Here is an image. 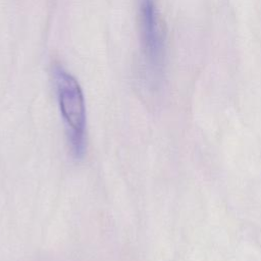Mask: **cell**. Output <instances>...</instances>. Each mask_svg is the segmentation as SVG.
I'll return each mask as SVG.
<instances>
[{
	"mask_svg": "<svg viewBox=\"0 0 261 261\" xmlns=\"http://www.w3.org/2000/svg\"><path fill=\"white\" fill-rule=\"evenodd\" d=\"M59 109L65 124L72 156L80 159L86 149V103L77 81L61 66L54 69Z\"/></svg>",
	"mask_w": 261,
	"mask_h": 261,
	"instance_id": "1",
	"label": "cell"
},
{
	"mask_svg": "<svg viewBox=\"0 0 261 261\" xmlns=\"http://www.w3.org/2000/svg\"><path fill=\"white\" fill-rule=\"evenodd\" d=\"M138 20L145 61L153 71L158 72L163 65L165 46L154 0H138Z\"/></svg>",
	"mask_w": 261,
	"mask_h": 261,
	"instance_id": "2",
	"label": "cell"
}]
</instances>
